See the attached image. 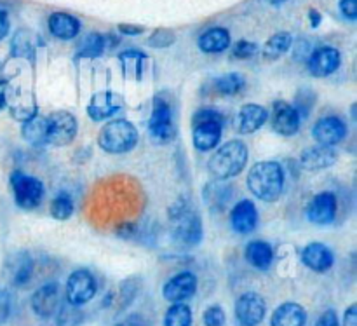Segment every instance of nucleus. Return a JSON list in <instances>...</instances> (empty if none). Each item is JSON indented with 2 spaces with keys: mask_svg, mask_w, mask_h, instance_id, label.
Instances as JSON below:
<instances>
[{
  "mask_svg": "<svg viewBox=\"0 0 357 326\" xmlns=\"http://www.w3.org/2000/svg\"><path fill=\"white\" fill-rule=\"evenodd\" d=\"M284 170L278 161H261L248 173V188L255 198L274 202L284 191Z\"/></svg>",
  "mask_w": 357,
  "mask_h": 326,
  "instance_id": "nucleus-1",
  "label": "nucleus"
},
{
  "mask_svg": "<svg viewBox=\"0 0 357 326\" xmlns=\"http://www.w3.org/2000/svg\"><path fill=\"white\" fill-rule=\"evenodd\" d=\"M248 159H250V152H248L246 143L243 140H230L218 147V150L209 157V175L220 181L236 178L244 171Z\"/></svg>",
  "mask_w": 357,
  "mask_h": 326,
  "instance_id": "nucleus-2",
  "label": "nucleus"
},
{
  "mask_svg": "<svg viewBox=\"0 0 357 326\" xmlns=\"http://www.w3.org/2000/svg\"><path fill=\"white\" fill-rule=\"evenodd\" d=\"M169 220L173 223V234L185 246H197L202 241L204 230L199 213L192 208L187 199H180L169 209Z\"/></svg>",
  "mask_w": 357,
  "mask_h": 326,
  "instance_id": "nucleus-3",
  "label": "nucleus"
},
{
  "mask_svg": "<svg viewBox=\"0 0 357 326\" xmlns=\"http://www.w3.org/2000/svg\"><path fill=\"white\" fill-rule=\"evenodd\" d=\"M225 117L216 108H201L192 119V142L201 152H208L218 147L222 140Z\"/></svg>",
  "mask_w": 357,
  "mask_h": 326,
  "instance_id": "nucleus-4",
  "label": "nucleus"
},
{
  "mask_svg": "<svg viewBox=\"0 0 357 326\" xmlns=\"http://www.w3.org/2000/svg\"><path fill=\"white\" fill-rule=\"evenodd\" d=\"M138 129L128 119H115L107 122L98 135V145L107 154H128L138 145Z\"/></svg>",
  "mask_w": 357,
  "mask_h": 326,
  "instance_id": "nucleus-5",
  "label": "nucleus"
},
{
  "mask_svg": "<svg viewBox=\"0 0 357 326\" xmlns=\"http://www.w3.org/2000/svg\"><path fill=\"white\" fill-rule=\"evenodd\" d=\"M10 188H13L14 202H16L17 208L24 209V212H30V209L38 208L44 201L45 188L38 178L26 175L24 171H13L9 177Z\"/></svg>",
  "mask_w": 357,
  "mask_h": 326,
  "instance_id": "nucleus-6",
  "label": "nucleus"
},
{
  "mask_svg": "<svg viewBox=\"0 0 357 326\" xmlns=\"http://www.w3.org/2000/svg\"><path fill=\"white\" fill-rule=\"evenodd\" d=\"M149 131L153 142L157 143H169L176 135L173 121V108L169 101L164 96H155L152 103V114L149 119Z\"/></svg>",
  "mask_w": 357,
  "mask_h": 326,
  "instance_id": "nucleus-7",
  "label": "nucleus"
},
{
  "mask_svg": "<svg viewBox=\"0 0 357 326\" xmlns=\"http://www.w3.org/2000/svg\"><path fill=\"white\" fill-rule=\"evenodd\" d=\"M98 292V283L93 272L87 269H77L66 279L65 286V302L72 304V306H84V304L91 302Z\"/></svg>",
  "mask_w": 357,
  "mask_h": 326,
  "instance_id": "nucleus-8",
  "label": "nucleus"
},
{
  "mask_svg": "<svg viewBox=\"0 0 357 326\" xmlns=\"http://www.w3.org/2000/svg\"><path fill=\"white\" fill-rule=\"evenodd\" d=\"M79 122L68 110L52 112L47 117V145L66 147L75 140Z\"/></svg>",
  "mask_w": 357,
  "mask_h": 326,
  "instance_id": "nucleus-9",
  "label": "nucleus"
},
{
  "mask_svg": "<svg viewBox=\"0 0 357 326\" xmlns=\"http://www.w3.org/2000/svg\"><path fill=\"white\" fill-rule=\"evenodd\" d=\"M267 302L257 292H246L237 299L236 318L241 326H258L265 320Z\"/></svg>",
  "mask_w": 357,
  "mask_h": 326,
  "instance_id": "nucleus-10",
  "label": "nucleus"
},
{
  "mask_svg": "<svg viewBox=\"0 0 357 326\" xmlns=\"http://www.w3.org/2000/svg\"><path fill=\"white\" fill-rule=\"evenodd\" d=\"M197 276L190 271H183L180 274L173 276L171 279H167L162 288V295L171 304L187 302V300H190L197 293Z\"/></svg>",
  "mask_w": 357,
  "mask_h": 326,
  "instance_id": "nucleus-11",
  "label": "nucleus"
},
{
  "mask_svg": "<svg viewBox=\"0 0 357 326\" xmlns=\"http://www.w3.org/2000/svg\"><path fill=\"white\" fill-rule=\"evenodd\" d=\"M347 124L344 119L337 115H328V117L319 119L312 128V136L317 142V145L323 147H335L342 143L347 136Z\"/></svg>",
  "mask_w": 357,
  "mask_h": 326,
  "instance_id": "nucleus-12",
  "label": "nucleus"
},
{
  "mask_svg": "<svg viewBox=\"0 0 357 326\" xmlns=\"http://www.w3.org/2000/svg\"><path fill=\"white\" fill-rule=\"evenodd\" d=\"M342 54L337 47L321 45L310 52L307 59V68L314 77H328L340 68Z\"/></svg>",
  "mask_w": 357,
  "mask_h": 326,
  "instance_id": "nucleus-13",
  "label": "nucleus"
},
{
  "mask_svg": "<svg viewBox=\"0 0 357 326\" xmlns=\"http://www.w3.org/2000/svg\"><path fill=\"white\" fill-rule=\"evenodd\" d=\"M272 129L281 136H293L298 133L302 117L298 110L288 101L278 100L272 107Z\"/></svg>",
  "mask_w": 357,
  "mask_h": 326,
  "instance_id": "nucleus-14",
  "label": "nucleus"
},
{
  "mask_svg": "<svg viewBox=\"0 0 357 326\" xmlns=\"http://www.w3.org/2000/svg\"><path fill=\"white\" fill-rule=\"evenodd\" d=\"M337 195L330 191H324L319 192L317 195H314L312 201L309 202L307 216H309L310 222L316 223V225H330V223H333V220L337 218Z\"/></svg>",
  "mask_w": 357,
  "mask_h": 326,
  "instance_id": "nucleus-15",
  "label": "nucleus"
},
{
  "mask_svg": "<svg viewBox=\"0 0 357 326\" xmlns=\"http://www.w3.org/2000/svg\"><path fill=\"white\" fill-rule=\"evenodd\" d=\"M31 311L35 316L42 318V320H49L56 314L59 307V285L56 281L45 283L40 288L35 290L31 295Z\"/></svg>",
  "mask_w": 357,
  "mask_h": 326,
  "instance_id": "nucleus-16",
  "label": "nucleus"
},
{
  "mask_svg": "<svg viewBox=\"0 0 357 326\" xmlns=\"http://www.w3.org/2000/svg\"><path fill=\"white\" fill-rule=\"evenodd\" d=\"M230 225L237 234H251L258 225V209L253 201L243 199L230 212Z\"/></svg>",
  "mask_w": 357,
  "mask_h": 326,
  "instance_id": "nucleus-17",
  "label": "nucleus"
},
{
  "mask_svg": "<svg viewBox=\"0 0 357 326\" xmlns=\"http://www.w3.org/2000/svg\"><path fill=\"white\" fill-rule=\"evenodd\" d=\"M302 264L314 272H328L335 264V255L326 244L309 243L300 253Z\"/></svg>",
  "mask_w": 357,
  "mask_h": 326,
  "instance_id": "nucleus-18",
  "label": "nucleus"
},
{
  "mask_svg": "<svg viewBox=\"0 0 357 326\" xmlns=\"http://www.w3.org/2000/svg\"><path fill=\"white\" fill-rule=\"evenodd\" d=\"M338 161V152L333 147H309L300 156V166L307 171H321L331 168Z\"/></svg>",
  "mask_w": 357,
  "mask_h": 326,
  "instance_id": "nucleus-19",
  "label": "nucleus"
},
{
  "mask_svg": "<svg viewBox=\"0 0 357 326\" xmlns=\"http://www.w3.org/2000/svg\"><path fill=\"white\" fill-rule=\"evenodd\" d=\"M121 105L122 103L117 94L112 93V91H101L91 98L89 105H87V115L96 122L107 121L121 110Z\"/></svg>",
  "mask_w": 357,
  "mask_h": 326,
  "instance_id": "nucleus-20",
  "label": "nucleus"
},
{
  "mask_svg": "<svg viewBox=\"0 0 357 326\" xmlns=\"http://www.w3.org/2000/svg\"><path fill=\"white\" fill-rule=\"evenodd\" d=\"M267 121H268L267 108L257 103L243 105L239 114H237V128H239L241 135H251V133H257Z\"/></svg>",
  "mask_w": 357,
  "mask_h": 326,
  "instance_id": "nucleus-21",
  "label": "nucleus"
},
{
  "mask_svg": "<svg viewBox=\"0 0 357 326\" xmlns=\"http://www.w3.org/2000/svg\"><path fill=\"white\" fill-rule=\"evenodd\" d=\"M47 24L49 31L59 40H72L80 31V21L68 13H52Z\"/></svg>",
  "mask_w": 357,
  "mask_h": 326,
  "instance_id": "nucleus-22",
  "label": "nucleus"
},
{
  "mask_svg": "<svg viewBox=\"0 0 357 326\" xmlns=\"http://www.w3.org/2000/svg\"><path fill=\"white\" fill-rule=\"evenodd\" d=\"M307 311L296 302H284L272 313L271 326H305Z\"/></svg>",
  "mask_w": 357,
  "mask_h": 326,
  "instance_id": "nucleus-23",
  "label": "nucleus"
},
{
  "mask_svg": "<svg viewBox=\"0 0 357 326\" xmlns=\"http://www.w3.org/2000/svg\"><path fill=\"white\" fill-rule=\"evenodd\" d=\"M244 258L258 271H268L274 264V248L267 241H251L244 250Z\"/></svg>",
  "mask_w": 357,
  "mask_h": 326,
  "instance_id": "nucleus-24",
  "label": "nucleus"
},
{
  "mask_svg": "<svg viewBox=\"0 0 357 326\" xmlns=\"http://www.w3.org/2000/svg\"><path fill=\"white\" fill-rule=\"evenodd\" d=\"M117 38L112 34H89L82 42H80L79 49H77V56L79 58H98L103 54L107 49L114 47L117 44Z\"/></svg>",
  "mask_w": 357,
  "mask_h": 326,
  "instance_id": "nucleus-25",
  "label": "nucleus"
},
{
  "mask_svg": "<svg viewBox=\"0 0 357 326\" xmlns=\"http://www.w3.org/2000/svg\"><path fill=\"white\" fill-rule=\"evenodd\" d=\"M199 49L202 52H208V54H216V52H223L225 49H229L230 45V34L227 28L215 27L209 28L208 31L199 37Z\"/></svg>",
  "mask_w": 357,
  "mask_h": 326,
  "instance_id": "nucleus-26",
  "label": "nucleus"
},
{
  "mask_svg": "<svg viewBox=\"0 0 357 326\" xmlns=\"http://www.w3.org/2000/svg\"><path fill=\"white\" fill-rule=\"evenodd\" d=\"M21 136L24 142L33 147L47 145V117L37 114L35 117L24 121L21 126Z\"/></svg>",
  "mask_w": 357,
  "mask_h": 326,
  "instance_id": "nucleus-27",
  "label": "nucleus"
},
{
  "mask_svg": "<svg viewBox=\"0 0 357 326\" xmlns=\"http://www.w3.org/2000/svg\"><path fill=\"white\" fill-rule=\"evenodd\" d=\"M10 267H13V285L14 286H24L31 279L35 271V262L31 258V255L28 251H20L13 257L10 262Z\"/></svg>",
  "mask_w": 357,
  "mask_h": 326,
  "instance_id": "nucleus-28",
  "label": "nucleus"
},
{
  "mask_svg": "<svg viewBox=\"0 0 357 326\" xmlns=\"http://www.w3.org/2000/svg\"><path fill=\"white\" fill-rule=\"evenodd\" d=\"M37 35L31 34L30 30H17L13 37V42H10V52H13L14 58L31 59L37 51Z\"/></svg>",
  "mask_w": 357,
  "mask_h": 326,
  "instance_id": "nucleus-29",
  "label": "nucleus"
},
{
  "mask_svg": "<svg viewBox=\"0 0 357 326\" xmlns=\"http://www.w3.org/2000/svg\"><path fill=\"white\" fill-rule=\"evenodd\" d=\"M291 44H293L291 34H288V31H279V34L272 35V37L265 42L264 49H261L264 58L267 59L281 58V56H284L286 52L291 49Z\"/></svg>",
  "mask_w": 357,
  "mask_h": 326,
  "instance_id": "nucleus-30",
  "label": "nucleus"
},
{
  "mask_svg": "<svg viewBox=\"0 0 357 326\" xmlns=\"http://www.w3.org/2000/svg\"><path fill=\"white\" fill-rule=\"evenodd\" d=\"M75 212V202H73V198L66 191L58 192V194L52 198L51 206H49V213L54 220H59V222H65Z\"/></svg>",
  "mask_w": 357,
  "mask_h": 326,
  "instance_id": "nucleus-31",
  "label": "nucleus"
},
{
  "mask_svg": "<svg viewBox=\"0 0 357 326\" xmlns=\"http://www.w3.org/2000/svg\"><path fill=\"white\" fill-rule=\"evenodd\" d=\"M194 314L185 302L171 304L169 309L164 314V326H192Z\"/></svg>",
  "mask_w": 357,
  "mask_h": 326,
  "instance_id": "nucleus-32",
  "label": "nucleus"
},
{
  "mask_svg": "<svg viewBox=\"0 0 357 326\" xmlns=\"http://www.w3.org/2000/svg\"><path fill=\"white\" fill-rule=\"evenodd\" d=\"M215 87L223 96H236V94H239L246 87V79L237 72L225 73V75L216 79Z\"/></svg>",
  "mask_w": 357,
  "mask_h": 326,
  "instance_id": "nucleus-33",
  "label": "nucleus"
},
{
  "mask_svg": "<svg viewBox=\"0 0 357 326\" xmlns=\"http://www.w3.org/2000/svg\"><path fill=\"white\" fill-rule=\"evenodd\" d=\"M56 326H80L84 321V313L80 307L72 306L68 302L59 304L56 311Z\"/></svg>",
  "mask_w": 357,
  "mask_h": 326,
  "instance_id": "nucleus-34",
  "label": "nucleus"
},
{
  "mask_svg": "<svg viewBox=\"0 0 357 326\" xmlns=\"http://www.w3.org/2000/svg\"><path fill=\"white\" fill-rule=\"evenodd\" d=\"M139 285H142L139 279H126V281L122 283L121 292H119V302H121L122 309L131 306V302L136 299V295H138Z\"/></svg>",
  "mask_w": 357,
  "mask_h": 326,
  "instance_id": "nucleus-35",
  "label": "nucleus"
},
{
  "mask_svg": "<svg viewBox=\"0 0 357 326\" xmlns=\"http://www.w3.org/2000/svg\"><path fill=\"white\" fill-rule=\"evenodd\" d=\"M227 321V314L222 306H211L202 314V323L204 326H223Z\"/></svg>",
  "mask_w": 357,
  "mask_h": 326,
  "instance_id": "nucleus-36",
  "label": "nucleus"
},
{
  "mask_svg": "<svg viewBox=\"0 0 357 326\" xmlns=\"http://www.w3.org/2000/svg\"><path fill=\"white\" fill-rule=\"evenodd\" d=\"M174 40H176V35H174L171 30H157L153 31V35H150L149 45L150 47L162 49V47H169V45H173Z\"/></svg>",
  "mask_w": 357,
  "mask_h": 326,
  "instance_id": "nucleus-37",
  "label": "nucleus"
},
{
  "mask_svg": "<svg viewBox=\"0 0 357 326\" xmlns=\"http://www.w3.org/2000/svg\"><path fill=\"white\" fill-rule=\"evenodd\" d=\"M258 52V45L255 44V42H250V40H239L234 44L232 47V54L234 58L237 59H248L251 58V56H255Z\"/></svg>",
  "mask_w": 357,
  "mask_h": 326,
  "instance_id": "nucleus-38",
  "label": "nucleus"
},
{
  "mask_svg": "<svg viewBox=\"0 0 357 326\" xmlns=\"http://www.w3.org/2000/svg\"><path fill=\"white\" fill-rule=\"evenodd\" d=\"M10 313H13V295L9 290H0V326H3L9 321Z\"/></svg>",
  "mask_w": 357,
  "mask_h": 326,
  "instance_id": "nucleus-39",
  "label": "nucleus"
},
{
  "mask_svg": "<svg viewBox=\"0 0 357 326\" xmlns=\"http://www.w3.org/2000/svg\"><path fill=\"white\" fill-rule=\"evenodd\" d=\"M316 326H340L337 313L333 309H326L319 318H317Z\"/></svg>",
  "mask_w": 357,
  "mask_h": 326,
  "instance_id": "nucleus-40",
  "label": "nucleus"
},
{
  "mask_svg": "<svg viewBox=\"0 0 357 326\" xmlns=\"http://www.w3.org/2000/svg\"><path fill=\"white\" fill-rule=\"evenodd\" d=\"M340 10L349 21H356V17H357V0H340Z\"/></svg>",
  "mask_w": 357,
  "mask_h": 326,
  "instance_id": "nucleus-41",
  "label": "nucleus"
},
{
  "mask_svg": "<svg viewBox=\"0 0 357 326\" xmlns=\"http://www.w3.org/2000/svg\"><path fill=\"white\" fill-rule=\"evenodd\" d=\"M115 232H117V236L122 237V239H132V237L136 236V225L135 223H129V222L121 223Z\"/></svg>",
  "mask_w": 357,
  "mask_h": 326,
  "instance_id": "nucleus-42",
  "label": "nucleus"
},
{
  "mask_svg": "<svg viewBox=\"0 0 357 326\" xmlns=\"http://www.w3.org/2000/svg\"><path fill=\"white\" fill-rule=\"evenodd\" d=\"M115 326H149V323H146V320L142 316V314H129L128 318L119 321Z\"/></svg>",
  "mask_w": 357,
  "mask_h": 326,
  "instance_id": "nucleus-43",
  "label": "nucleus"
},
{
  "mask_svg": "<svg viewBox=\"0 0 357 326\" xmlns=\"http://www.w3.org/2000/svg\"><path fill=\"white\" fill-rule=\"evenodd\" d=\"M119 31H121L122 35H129V37H136V35L145 34V28L139 27V24L122 23V24H119Z\"/></svg>",
  "mask_w": 357,
  "mask_h": 326,
  "instance_id": "nucleus-44",
  "label": "nucleus"
},
{
  "mask_svg": "<svg viewBox=\"0 0 357 326\" xmlns=\"http://www.w3.org/2000/svg\"><path fill=\"white\" fill-rule=\"evenodd\" d=\"M340 326H357V306L351 304L344 313V321Z\"/></svg>",
  "mask_w": 357,
  "mask_h": 326,
  "instance_id": "nucleus-45",
  "label": "nucleus"
},
{
  "mask_svg": "<svg viewBox=\"0 0 357 326\" xmlns=\"http://www.w3.org/2000/svg\"><path fill=\"white\" fill-rule=\"evenodd\" d=\"M9 28H10V23H9V16H7L6 10L0 7V40H3V38L9 35Z\"/></svg>",
  "mask_w": 357,
  "mask_h": 326,
  "instance_id": "nucleus-46",
  "label": "nucleus"
},
{
  "mask_svg": "<svg viewBox=\"0 0 357 326\" xmlns=\"http://www.w3.org/2000/svg\"><path fill=\"white\" fill-rule=\"evenodd\" d=\"M7 94H9V80L0 79V112L7 108Z\"/></svg>",
  "mask_w": 357,
  "mask_h": 326,
  "instance_id": "nucleus-47",
  "label": "nucleus"
},
{
  "mask_svg": "<svg viewBox=\"0 0 357 326\" xmlns=\"http://www.w3.org/2000/svg\"><path fill=\"white\" fill-rule=\"evenodd\" d=\"M309 20H310V27L317 28V27H319V24H321V21H323V16H321L319 10L310 9V10H309Z\"/></svg>",
  "mask_w": 357,
  "mask_h": 326,
  "instance_id": "nucleus-48",
  "label": "nucleus"
},
{
  "mask_svg": "<svg viewBox=\"0 0 357 326\" xmlns=\"http://www.w3.org/2000/svg\"><path fill=\"white\" fill-rule=\"evenodd\" d=\"M268 3H272V6H281V3H284L286 0H267Z\"/></svg>",
  "mask_w": 357,
  "mask_h": 326,
  "instance_id": "nucleus-49",
  "label": "nucleus"
}]
</instances>
